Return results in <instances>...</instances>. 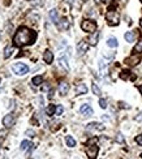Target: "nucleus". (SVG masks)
I'll use <instances>...</instances> for the list:
<instances>
[{"mask_svg":"<svg viewBox=\"0 0 142 159\" xmlns=\"http://www.w3.org/2000/svg\"><path fill=\"white\" fill-rule=\"evenodd\" d=\"M35 41H37V33L25 26L19 28V30L16 31L13 36V44L17 47L30 46V44H34Z\"/></svg>","mask_w":142,"mask_h":159,"instance_id":"obj_1","label":"nucleus"},{"mask_svg":"<svg viewBox=\"0 0 142 159\" xmlns=\"http://www.w3.org/2000/svg\"><path fill=\"white\" fill-rule=\"evenodd\" d=\"M98 151H99V147L97 145V140L95 138H91L87 142V146H86V154L90 159H95L98 155Z\"/></svg>","mask_w":142,"mask_h":159,"instance_id":"obj_2","label":"nucleus"},{"mask_svg":"<svg viewBox=\"0 0 142 159\" xmlns=\"http://www.w3.org/2000/svg\"><path fill=\"white\" fill-rule=\"evenodd\" d=\"M106 20H107L108 25L111 26H116L119 25V21H120V16L116 12L115 9H110L107 13H106Z\"/></svg>","mask_w":142,"mask_h":159,"instance_id":"obj_3","label":"nucleus"},{"mask_svg":"<svg viewBox=\"0 0 142 159\" xmlns=\"http://www.w3.org/2000/svg\"><path fill=\"white\" fill-rule=\"evenodd\" d=\"M81 28L84 31H86V33H95L97 31V22L93 20H84L81 23Z\"/></svg>","mask_w":142,"mask_h":159,"instance_id":"obj_4","label":"nucleus"},{"mask_svg":"<svg viewBox=\"0 0 142 159\" xmlns=\"http://www.w3.org/2000/svg\"><path fill=\"white\" fill-rule=\"evenodd\" d=\"M12 70L19 76H24L29 72V67H27L26 64H24V63H16V64H13V67H12Z\"/></svg>","mask_w":142,"mask_h":159,"instance_id":"obj_5","label":"nucleus"},{"mask_svg":"<svg viewBox=\"0 0 142 159\" xmlns=\"http://www.w3.org/2000/svg\"><path fill=\"white\" fill-rule=\"evenodd\" d=\"M14 121H16V119H14V115L13 114H8L5 115V116L3 117V125L8 129V128L13 127L14 125Z\"/></svg>","mask_w":142,"mask_h":159,"instance_id":"obj_6","label":"nucleus"},{"mask_svg":"<svg viewBox=\"0 0 142 159\" xmlns=\"http://www.w3.org/2000/svg\"><path fill=\"white\" fill-rule=\"evenodd\" d=\"M87 50H89V43H87L86 41H81L77 44V54H78L80 56L84 55L85 52H87Z\"/></svg>","mask_w":142,"mask_h":159,"instance_id":"obj_7","label":"nucleus"},{"mask_svg":"<svg viewBox=\"0 0 142 159\" xmlns=\"http://www.w3.org/2000/svg\"><path fill=\"white\" fill-rule=\"evenodd\" d=\"M80 112H81L84 116H91L93 115V108L89 106V104H82L81 106V108H80Z\"/></svg>","mask_w":142,"mask_h":159,"instance_id":"obj_8","label":"nucleus"},{"mask_svg":"<svg viewBox=\"0 0 142 159\" xmlns=\"http://www.w3.org/2000/svg\"><path fill=\"white\" fill-rule=\"evenodd\" d=\"M125 63L129 65V67H134V65H137L139 63V56H137V54L132 55L130 57H128V59L125 60Z\"/></svg>","mask_w":142,"mask_h":159,"instance_id":"obj_9","label":"nucleus"},{"mask_svg":"<svg viewBox=\"0 0 142 159\" xmlns=\"http://www.w3.org/2000/svg\"><path fill=\"white\" fill-rule=\"evenodd\" d=\"M87 130H104V125H102L100 123H90L86 127Z\"/></svg>","mask_w":142,"mask_h":159,"instance_id":"obj_10","label":"nucleus"},{"mask_svg":"<svg viewBox=\"0 0 142 159\" xmlns=\"http://www.w3.org/2000/svg\"><path fill=\"white\" fill-rule=\"evenodd\" d=\"M43 60H45L47 64H51V63L54 61V54L50 50H46V51L43 52Z\"/></svg>","mask_w":142,"mask_h":159,"instance_id":"obj_11","label":"nucleus"},{"mask_svg":"<svg viewBox=\"0 0 142 159\" xmlns=\"http://www.w3.org/2000/svg\"><path fill=\"white\" fill-rule=\"evenodd\" d=\"M98 39H99V33H98V31H95V33H93L91 35L89 36L87 42H89V44H91V46H95V44L98 43Z\"/></svg>","mask_w":142,"mask_h":159,"instance_id":"obj_12","label":"nucleus"},{"mask_svg":"<svg viewBox=\"0 0 142 159\" xmlns=\"http://www.w3.org/2000/svg\"><path fill=\"white\" fill-rule=\"evenodd\" d=\"M86 93H87V86L85 83H78L76 86V94L82 95V94H86Z\"/></svg>","mask_w":142,"mask_h":159,"instance_id":"obj_13","label":"nucleus"},{"mask_svg":"<svg viewBox=\"0 0 142 159\" xmlns=\"http://www.w3.org/2000/svg\"><path fill=\"white\" fill-rule=\"evenodd\" d=\"M69 91V85L67 82H61L60 85H59V93L61 94V95H67Z\"/></svg>","mask_w":142,"mask_h":159,"instance_id":"obj_14","label":"nucleus"},{"mask_svg":"<svg viewBox=\"0 0 142 159\" xmlns=\"http://www.w3.org/2000/svg\"><path fill=\"white\" fill-rule=\"evenodd\" d=\"M58 26H59V29H60V30H67V29L69 28L68 20H67V18H61V20H59Z\"/></svg>","mask_w":142,"mask_h":159,"instance_id":"obj_15","label":"nucleus"},{"mask_svg":"<svg viewBox=\"0 0 142 159\" xmlns=\"http://www.w3.org/2000/svg\"><path fill=\"white\" fill-rule=\"evenodd\" d=\"M124 38H125L126 42L132 43V42H134V39H136V33H134V31H126Z\"/></svg>","mask_w":142,"mask_h":159,"instance_id":"obj_16","label":"nucleus"},{"mask_svg":"<svg viewBox=\"0 0 142 159\" xmlns=\"http://www.w3.org/2000/svg\"><path fill=\"white\" fill-rule=\"evenodd\" d=\"M65 142H67V146H69V147H74V146H76V140H74L72 136H67Z\"/></svg>","mask_w":142,"mask_h":159,"instance_id":"obj_17","label":"nucleus"},{"mask_svg":"<svg viewBox=\"0 0 142 159\" xmlns=\"http://www.w3.org/2000/svg\"><path fill=\"white\" fill-rule=\"evenodd\" d=\"M50 18L52 20V22H55V23H58L59 22V16H58V10L56 9H52L50 12Z\"/></svg>","mask_w":142,"mask_h":159,"instance_id":"obj_18","label":"nucleus"},{"mask_svg":"<svg viewBox=\"0 0 142 159\" xmlns=\"http://www.w3.org/2000/svg\"><path fill=\"white\" fill-rule=\"evenodd\" d=\"M12 52H13V47H12V44H8V46L4 48V57L8 59V57L12 55Z\"/></svg>","mask_w":142,"mask_h":159,"instance_id":"obj_19","label":"nucleus"},{"mask_svg":"<svg viewBox=\"0 0 142 159\" xmlns=\"http://www.w3.org/2000/svg\"><path fill=\"white\" fill-rule=\"evenodd\" d=\"M107 46H108V47H112V48L117 47V46H119L117 39H116V38H113V36H112V38H110V39H108V41H107Z\"/></svg>","mask_w":142,"mask_h":159,"instance_id":"obj_20","label":"nucleus"},{"mask_svg":"<svg viewBox=\"0 0 142 159\" xmlns=\"http://www.w3.org/2000/svg\"><path fill=\"white\" fill-rule=\"evenodd\" d=\"M32 82H33V85L34 86H39L40 83L43 82V77L42 76H35V77L32 80Z\"/></svg>","mask_w":142,"mask_h":159,"instance_id":"obj_21","label":"nucleus"},{"mask_svg":"<svg viewBox=\"0 0 142 159\" xmlns=\"http://www.w3.org/2000/svg\"><path fill=\"white\" fill-rule=\"evenodd\" d=\"M59 63H60L61 67H64L67 70H69V65H68V60H67L65 56H61L60 59H59Z\"/></svg>","mask_w":142,"mask_h":159,"instance_id":"obj_22","label":"nucleus"},{"mask_svg":"<svg viewBox=\"0 0 142 159\" xmlns=\"http://www.w3.org/2000/svg\"><path fill=\"white\" fill-rule=\"evenodd\" d=\"M55 112H56V107L54 106V104H50V106L46 108V114H47L48 116H52Z\"/></svg>","mask_w":142,"mask_h":159,"instance_id":"obj_23","label":"nucleus"},{"mask_svg":"<svg viewBox=\"0 0 142 159\" xmlns=\"http://www.w3.org/2000/svg\"><path fill=\"white\" fill-rule=\"evenodd\" d=\"M30 146H32V143L29 142V141L27 140H25V141H22L21 142V150H24V151H26L27 149L30 147Z\"/></svg>","mask_w":142,"mask_h":159,"instance_id":"obj_24","label":"nucleus"},{"mask_svg":"<svg viewBox=\"0 0 142 159\" xmlns=\"http://www.w3.org/2000/svg\"><path fill=\"white\" fill-rule=\"evenodd\" d=\"M133 52H134V54H141V52H142V41H139L138 43L136 44V47H134Z\"/></svg>","mask_w":142,"mask_h":159,"instance_id":"obj_25","label":"nucleus"},{"mask_svg":"<svg viewBox=\"0 0 142 159\" xmlns=\"http://www.w3.org/2000/svg\"><path fill=\"white\" fill-rule=\"evenodd\" d=\"M129 76H130V72H129V70H123L121 74H120V77L123 78V80H128Z\"/></svg>","mask_w":142,"mask_h":159,"instance_id":"obj_26","label":"nucleus"},{"mask_svg":"<svg viewBox=\"0 0 142 159\" xmlns=\"http://www.w3.org/2000/svg\"><path fill=\"white\" fill-rule=\"evenodd\" d=\"M91 89H93V93H94L95 95H100V89L98 87L95 83H93V87H91Z\"/></svg>","mask_w":142,"mask_h":159,"instance_id":"obj_27","label":"nucleus"},{"mask_svg":"<svg viewBox=\"0 0 142 159\" xmlns=\"http://www.w3.org/2000/svg\"><path fill=\"white\" fill-rule=\"evenodd\" d=\"M99 68H100V72L102 74H104V70H106V63L103 60H99Z\"/></svg>","mask_w":142,"mask_h":159,"instance_id":"obj_28","label":"nucleus"},{"mask_svg":"<svg viewBox=\"0 0 142 159\" xmlns=\"http://www.w3.org/2000/svg\"><path fill=\"white\" fill-rule=\"evenodd\" d=\"M99 106L100 107H102V108L103 109H104V108H107V100H106V99H99Z\"/></svg>","mask_w":142,"mask_h":159,"instance_id":"obj_29","label":"nucleus"},{"mask_svg":"<svg viewBox=\"0 0 142 159\" xmlns=\"http://www.w3.org/2000/svg\"><path fill=\"white\" fill-rule=\"evenodd\" d=\"M63 111H64V107L61 106V104H59V106L56 107V112H55V115H61V114H63Z\"/></svg>","mask_w":142,"mask_h":159,"instance_id":"obj_30","label":"nucleus"},{"mask_svg":"<svg viewBox=\"0 0 142 159\" xmlns=\"http://www.w3.org/2000/svg\"><path fill=\"white\" fill-rule=\"evenodd\" d=\"M116 141H117L119 143H123L124 142V137H123V134H121V133H117V134H116Z\"/></svg>","mask_w":142,"mask_h":159,"instance_id":"obj_31","label":"nucleus"},{"mask_svg":"<svg viewBox=\"0 0 142 159\" xmlns=\"http://www.w3.org/2000/svg\"><path fill=\"white\" fill-rule=\"evenodd\" d=\"M25 134L29 136V137H34V136H35V132H34V130H32V129H27L26 132H25Z\"/></svg>","mask_w":142,"mask_h":159,"instance_id":"obj_32","label":"nucleus"},{"mask_svg":"<svg viewBox=\"0 0 142 159\" xmlns=\"http://www.w3.org/2000/svg\"><path fill=\"white\" fill-rule=\"evenodd\" d=\"M136 142L138 143V145H142V134H138L136 137Z\"/></svg>","mask_w":142,"mask_h":159,"instance_id":"obj_33","label":"nucleus"},{"mask_svg":"<svg viewBox=\"0 0 142 159\" xmlns=\"http://www.w3.org/2000/svg\"><path fill=\"white\" fill-rule=\"evenodd\" d=\"M77 1H78V0H67V3H69V4H76Z\"/></svg>","mask_w":142,"mask_h":159,"instance_id":"obj_34","label":"nucleus"},{"mask_svg":"<svg viewBox=\"0 0 142 159\" xmlns=\"http://www.w3.org/2000/svg\"><path fill=\"white\" fill-rule=\"evenodd\" d=\"M5 133H7V132H5V130H3V132H0V137H3V136H4V134H5Z\"/></svg>","mask_w":142,"mask_h":159,"instance_id":"obj_35","label":"nucleus"},{"mask_svg":"<svg viewBox=\"0 0 142 159\" xmlns=\"http://www.w3.org/2000/svg\"><path fill=\"white\" fill-rule=\"evenodd\" d=\"M138 90L141 91V94H142V85H141V86H138Z\"/></svg>","mask_w":142,"mask_h":159,"instance_id":"obj_36","label":"nucleus"},{"mask_svg":"<svg viewBox=\"0 0 142 159\" xmlns=\"http://www.w3.org/2000/svg\"><path fill=\"white\" fill-rule=\"evenodd\" d=\"M139 25H141V28H142V18L139 20Z\"/></svg>","mask_w":142,"mask_h":159,"instance_id":"obj_37","label":"nucleus"},{"mask_svg":"<svg viewBox=\"0 0 142 159\" xmlns=\"http://www.w3.org/2000/svg\"><path fill=\"white\" fill-rule=\"evenodd\" d=\"M120 1H121V3H125V1H126V0H120Z\"/></svg>","mask_w":142,"mask_h":159,"instance_id":"obj_38","label":"nucleus"},{"mask_svg":"<svg viewBox=\"0 0 142 159\" xmlns=\"http://www.w3.org/2000/svg\"><path fill=\"white\" fill-rule=\"evenodd\" d=\"M0 83H1V78H0Z\"/></svg>","mask_w":142,"mask_h":159,"instance_id":"obj_39","label":"nucleus"},{"mask_svg":"<svg viewBox=\"0 0 142 159\" xmlns=\"http://www.w3.org/2000/svg\"><path fill=\"white\" fill-rule=\"evenodd\" d=\"M141 158H142V153H141Z\"/></svg>","mask_w":142,"mask_h":159,"instance_id":"obj_40","label":"nucleus"},{"mask_svg":"<svg viewBox=\"0 0 142 159\" xmlns=\"http://www.w3.org/2000/svg\"><path fill=\"white\" fill-rule=\"evenodd\" d=\"M141 1H142V0H141Z\"/></svg>","mask_w":142,"mask_h":159,"instance_id":"obj_41","label":"nucleus"}]
</instances>
